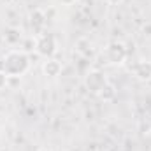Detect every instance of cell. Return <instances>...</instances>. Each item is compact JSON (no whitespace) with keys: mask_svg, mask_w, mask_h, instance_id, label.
Listing matches in <instances>:
<instances>
[{"mask_svg":"<svg viewBox=\"0 0 151 151\" xmlns=\"http://www.w3.org/2000/svg\"><path fill=\"white\" fill-rule=\"evenodd\" d=\"M30 69V58L25 51L12 49L4 56V69L11 77H19Z\"/></svg>","mask_w":151,"mask_h":151,"instance_id":"obj_1","label":"cell"},{"mask_svg":"<svg viewBox=\"0 0 151 151\" xmlns=\"http://www.w3.org/2000/svg\"><path fill=\"white\" fill-rule=\"evenodd\" d=\"M56 49H58V44H56V39L53 34H40L37 35L35 39V51H37V55L40 56H44V58H51L55 53H56Z\"/></svg>","mask_w":151,"mask_h":151,"instance_id":"obj_2","label":"cell"},{"mask_svg":"<svg viewBox=\"0 0 151 151\" xmlns=\"http://www.w3.org/2000/svg\"><path fill=\"white\" fill-rule=\"evenodd\" d=\"M104 55H106L107 63H111V65H121V63L127 60L128 51H127V46H125L123 42L114 40V42H109V44H107Z\"/></svg>","mask_w":151,"mask_h":151,"instance_id":"obj_3","label":"cell"},{"mask_svg":"<svg viewBox=\"0 0 151 151\" xmlns=\"http://www.w3.org/2000/svg\"><path fill=\"white\" fill-rule=\"evenodd\" d=\"M106 83H107V77L104 76V72H100V70H90L88 74L84 76V86H86V90L90 91V93H99L104 86H106Z\"/></svg>","mask_w":151,"mask_h":151,"instance_id":"obj_4","label":"cell"},{"mask_svg":"<svg viewBox=\"0 0 151 151\" xmlns=\"http://www.w3.org/2000/svg\"><path fill=\"white\" fill-rule=\"evenodd\" d=\"M46 23H47L46 12H42L40 9H34V11L30 12V27H32V30H34V34H35V35L44 34Z\"/></svg>","mask_w":151,"mask_h":151,"instance_id":"obj_5","label":"cell"},{"mask_svg":"<svg viewBox=\"0 0 151 151\" xmlns=\"http://www.w3.org/2000/svg\"><path fill=\"white\" fill-rule=\"evenodd\" d=\"M42 72L47 77H56L62 72V63L53 58H47V62H44V65H42Z\"/></svg>","mask_w":151,"mask_h":151,"instance_id":"obj_6","label":"cell"},{"mask_svg":"<svg viewBox=\"0 0 151 151\" xmlns=\"http://www.w3.org/2000/svg\"><path fill=\"white\" fill-rule=\"evenodd\" d=\"M134 74L139 81H150L151 79V62H139L134 69Z\"/></svg>","mask_w":151,"mask_h":151,"instance_id":"obj_7","label":"cell"},{"mask_svg":"<svg viewBox=\"0 0 151 151\" xmlns=\"http://www.w3.org/2000/svg\"><path fill=\"white\" fill-rule=\"evenodd\" d=\"M97 97L100 99V100H104V102H113L114 99H116V88H114L113 83H106V86L97 93Z\"/></svg>","mask_w":151,"mask_h":151,"instance_id":"obj_8","label":"cell"},{"mask_svg":"<svg viewBox=\"0 0 151 151\" xmlns=\"http://www.w3.org/2000/svg\"><path fill=\"white\" fill-rule=\"evenodd\" d=\"M9 77H11V76L7 74L5 70H0V90H4V88L7 86V83H9Z\"/></svg>","mask_w":151,"mask_h":151,"instance_id":"obj_9","label":"cell"},{"mask_svg":"<svg viewBox=\"0 0 151 151\" xmlns=\"http://www.w3.org/2000/svg\"><path fill=\"white\" fill-rule=\"evenodd\" d=\"M58 2H60L62 5H72V4L77 2V0H58Z\"/></svg>","mask_w":151,"mask_h":151,"instance_id":"obj_10","label":"cell"},{"mask_svg":"<svg viewBox=\"0 0 151 151\" xmlns=\"http://www.w3.org/2000/svg\"><path fill=\"white\" fill-rule=\"evenodd\" d=\"M107 4H111V5H118V4H121L123 0H106Z\"/></svg>","mask_w":151,"mask_h":151,"instance_id":"obj_11","label":"cell"},{"mask_svg":"<svg viewBox=\"0 0 151 151\" xmlns=\"http://www.w3.org/2000/svg\"><path fill=\"white\" fill-rule=\"evenodd\" d=\"M37 151H51V150H47V148H39Z\"/></svg>","mask_w":151,"mask_h":151,"instance_id":"obj_12","label":"cell"}]
</instances>
